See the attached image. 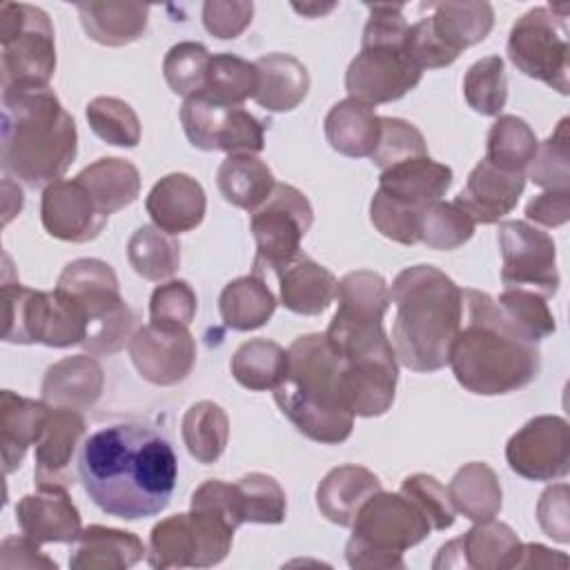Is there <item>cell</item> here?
<instances>
[{"mask_svg": "<svg viewBox=\"0 0 570 570\" xmlns=\"http://www.w3.org/2000/svg\"><path fill=\"white\" fill-rule=\"evenodd\" d=\"M89 499L125 521L160 514L174 494L178 461L169 441L142 423H114L91 432L78 456Z\"/></svg>", "mask_w": 570, "mask_h": 570, "instance_id": "cell-1", "label": "cell"}, {"mask_svg": "<svg viewBox=\"0 0 570 570\" xmlns=\"http://www.w3.org/2000/svg\"><path fill=\"white\" fill-rule=\"evenodd\" d=\"M463 307L468 321L448 354L459 385L481 396L510 394L530 385L541 370L539 343L517 332L485 292L463 289Z\"/></svg>", "mask_w": 570, "mask_h": 570, "instance_id": "cell-2", "label": "cell"}, {"mask_svg": "<svg viewBox=\"0 0 570 570\" xmlns=\"http://www.w3.org/2000/svg\"><path fill=\"white\" fill-rule=\"evenodd\" d=\"M76 151V120L49 87L2 89L0 163L4 176L29 187H47L60 180Z\"/></svg>", "mask_w": 570, "mask_h": 570, "instance_id": "cell-3", "label": "cell"}, {"mask_svg": "<svg viewBox=\"0 0 570 570\" xmlns=\"http://www.w3.org/2000/svg\"><path fill=\"white\" fill-rule=\"evenodd\" d=\"M390 303H394L390 343L399 365L414 372L445 367L463 321V289L432 265H412L396 274Z\"/></svg>", "mask_w": 570, "mask_h": 570, "instance_id": "cell-4", "label": "cell"}, {"mask_svg": "<svg viewBox=\"0 0 570 570\" xmlns=\"http://www.w3.org/2000/svg\"><path fill=\"white\" fill-rule=\"evenodd\" d=\"M341 358L325 334L298 336L287 347V376L274 390V401L307 439L336 445L350 439L354 414L338 390Z\"/></svg>", "mask_w": 570, "mask_h": 570, "instance_id": "cell-5", "label": "cell"}, {"mask_svg": "<svg viewBox=\"0 0 570 570\" xmlns=\"http://www.w3.org/2000/svg\"><path fill=\"white\" fill-rule=\"evenodd\" d=\"M370 18L363 29L361 51L345 71L350 98L367 105H383L403 98L423 76V69L405 51V7L367 4Z\"/></svg>", "mask_w": 570, "mask_h": 570, "instance_id": "cell-6", "label": "cell"}, {"mask_svg": "<svg viewBox=\"0 0 570 570\" xmlns=\"http://www.w3.org/2000/svg\"><path fill=\"white\" fill-rule=\"evenodd\" d=\"M350 528L345 559L356 570L405 568L403 552L432 532L430 521L407 497L383 490L358 508Z\"/></svg>", "mask_w": 570, "mask_h": 570, "instance_id": "cell-7", "label": "cell"}, {"mask_svg": "<svg viewBox=\"0 0 570 570\" xmlns=\"http://www.w3.org/2000/svg\"><path fill=\"white\" fill-rule=\"evenodd\" d=\"M450 185L452 169L430 156L396 163L379 176V189L370 200V220L385 238L416 245L423 209L441 200Z\"/></svg>", "mask_w": 570, "mask_h": 570, "instance_id": "cell-8", "label": "cell"}, {"mask_svg": "<svg viewBox=\"0 0 570 570\" xmlns=\"http://www.w3.org/2000/svg\"><path fill=\"white\" fill-rule=\"evenodd\" d=\"M69 298L87 323L82 347L89 354H114L134 336V314L122 301L116 272L100 258H76L65 265L53 287Z\"/></svg>", "mask_w": 570, "mask_h": 570, "instance_id": "cell-9", "label": "cell"}, {"mask_svg": "<svg viewBox=\"0 0 570 570\" xmlns=\"http://www.w3.org/2000/svg\"><path fill=\"white\" fill-rule=\"evenodd\" d=\"M56 71V42L49 16L33 4H0L2 89L49 87Z\"/></svg>", "mask_w": 570, "mask_h": 570, "instance_id": "cell-10", "label": "cell"}, {"mask_svg": "<svg viewBox=\"0 0 570 570\" xmlns=\"http://www.w3.org/2000/svg\"><path fill=\"white\" fill-rule=\"evenodd\" d=\"M430 9L432 13L410 24L405 33V51L423 71L452 65L494 27V9L488 2H434Z\"/></svg>", "mask_w": 570, "mask_h": 570, "instance_id": "cell-11", "label": "cell"}, {"mask_svg": "<svg viewBox=\"0 0 570 570\" xmlns=\"http://www.w3.org/2000/svg\"><path fill=\"white\" fill-rule=\"evenodd\" d=\"M568 4H548L525 11L510 29L508 58L528 78L541 80L559 94L570 87Z\"/></svg>", "mask_w": 570, "mask_h": 570, "instance_id": "cell-12", "label": "cell"}, {"mask_svg": "<svg viewBox=\"0 0 570 570\" xmlns=\"http://www.w3.org/2000/svg\"><path fill=\"white\" fill-rule=\"evenodd\" d=\"M314 223V209L303 191L276 183L269 198L252 212L249 229L256 240L254 274L276 272L301 254V240Z\"/></svg>", "mask_w": 570, "mask_h": 570, "instance_id": "cell-13", "label": "cell"}, {"mask_svg": "<svg viewBox=\"0 0 570 570\" xmlns=\"http://www.w3.org/2000/svg\"><path fill=\"white\" fill-rule=\"evenodd\" d=\"M180 122L187 140L203 151L258 154L265 147V125L243 107H227L198 94L185 98Z\"/></svg>", "mask_w": 570, "mask_h": 570, "instance_id": "cell-14", "label": "cell"}, {"mask_svg": "<svg viewBox=\"0 0 570 570\" xmlns=\"http://www.w3.org/2000/svg\"><path fill=\"white\" fill-rule=\"evenodd\" d=\"M501 281L505 287H525L543 298L559 289L557 247L550 234L528 220H503L499 225Z\"/></svg>", "mask_w": 570, "mask_h": 570, "instance_id": "cell-15", "label": "cell"}, {"mask_svg": "<svg viewBox=\"0 0 570 570\" xmlns=\"http://www.w3.org/2000/svg\"><path fill=\"white\" fill-rule=\"evenodd\" d=\"M187 514L196 539L194 568L218 566L229 554L234 532L243 523L236 483L220 479L200 483L191 494Z\"/></svg>", "mask_w": 570, "mask_h": 570, "instance_id": "cell-16", "label": "cell"}, {"mask_svg": "<svg viewBox=\"0 0 570 570\" xmlns=\"http://www.w3.org/2000/svg\"><path fill=\"white\" fill-rule=\"evenodd\" d=\"M512 472L528 481H559L570 470V428L563 416L541 414L519 428L505 445Z\"/></svg>", "mask_w": 570, "mask_h": 570, "instance_id": "cell-17", "label": "cell"}, {"mask_svg": "<svg viewBox=\"0 0 570 570\" xmlns=\"http://www.w3.org/2000/svg\"><path fill=\"white\" fill-rule=\"evenodd\" d=\"M338 358V390L347 410L354 416L385 414L394 403L399 379V361L392 343Z\"/></svg>", "mask_w": 570, "mask_h": 570, "instance_id": "cell-18", "label": "cell"}, {"mask_svg": "<svg viewBox=\"0 0 570 570\" xmlns=\"http://www.w3.org/2000/svg\"><path fill=\"white\" fill-rule=\"evenodd\" d=\"M129 356L145 381L176 385L194 370L196 343L187 327L147 323L129 338Z\"/></svg>", "mask_w": 570, "mask_h": 570, "instance_id": "cell-19", "label": "cell"}, {"mask_svg": "<svg viewBox=\"0 0 570 570\" xmlns=\"http://www.w3.org/2000/svg\"><path fill=\"white\" fill-rule=\"evenodd\" d=\"M107 218L78 178H60L42 191L40 220L45 232L58 240H94L105 229Z\"/></svg>", "mask_w": 570, "mask_h": 570, "instance_id": "cell-20", "label": "cell"}, {"mask_svg": "<svg viewBox=\"0 0 570 570\" xmlns=\"http://www.w3.org/2000/svg\"><path fill=\"white\" fill-rule=\"evenodd\" d=\"M523 543L517 532L501 521H479L463 537L441 546L432 568H476V570H508L517 568Z\"/></svg>", "mask_w": 570, "mask_h": 570, "instance_id": "cell-21", "label": "cell"}, {"mask_svg": "<svg viewBox=\"0 0 570 570\" xmlns=\"http://www.w3.org/2000/svg\"><path fill=\"white\" fill-rule=\"evenodd\" d=\"M16 521L36 543H73L82 530L80 512L62 485H38L33 494H24L16 505Z\"/></svg>", "mask_w": 570, "mask_h": 570, "instance_id": "cell-22", "label": "cell"}, {"mask_svg": "<svg viewBox=\"0 0 570 570\" xmlns=\"http://www.w3.org/2000/svg\"><path fill=\"white\" fill-rule=\"evenodd\" d=\"M56 330V296L53 292L31 289L2 281V341L31 345H51Z\"/></svg>", "mask_w": 570, "mask_h": 570, "instance_id": "cell-23", "label": "cell"}, {"mask_svg": "<svg viewBox=\"0 0 570 570\" xmlns=\"http://www.w3.org/2000/svg\"><path fill=\"white\" fill-rule=\"evenodd\" d=\"M525 187L523 171H503L485 158L470 171L465 187L459 191L454 203L481 225L499 223L508 216Z\"/></svg>", "mask_w": 570, "mask_h": 570, "instance_id": "cell-24", "label": "cell"}, {"mask_svg": "<svg viewBox=\"0 0 570 570\" xmlns=\"http://www.w3.org/2000/svg\"><path fill=\"white\" fill-rule=\"evenodd\" d=\"M145 209L154 225L171 236L198 227L207 212L203 185L189 174H167L147 194Z\"/></svg>", "mask_w": 570, "mask_h": 570, "instance_id": "cell-25", "label": "cell"}, {"mask_svg": "<svg viewBox=\"0 0 570 570\" xmlns=\"http://www.w3.org/2000/svg\"><path fill=\"white\" fill-rule=\"evenodd\" d=\"M85 419L78 410H51L40 439L36 441L33 476L38 485H69V463L76 454V445L85 434Z\"/></svg>", "mask_w": 570, "mask_h": 570, "instance_id": "cell-26", "label": "cell"}, {"mask_svg": "<svg viewBox=\"0 0 570 570\" xmlns=\"http://www.w3.org/2000/svg\"><path fill=\"white\" fill-rule=\"evenodd\" d=\"M274 274L278 276L281 305L294 314L316 316L336 298V276L305 254H298Z\"/></svg>", "mask_w": 570, "mask_h": 570, "instance_id": "cell-27", "label": "cell"}, {"mask_svg": "<svg viewBox=\"0 0 570 570\" xmlns=\"http://www.w3.org/2000/svg\"><path fill=\"white\" fill-rule=\"evenodd\" d=\"M105 385V374L100 363L89 354L67 356L53 363L42 379V401L51 407L87 410L91 407Z\"/></svg>", "mask_w": 570, "mask_h": 570, "instance_id": "cell-28", "label": "cell"}, {"mask_svg": "<svg viewBox=\"0 0 570 570\" xmlns=\"http://www.w3.org/2000/svg\"><path fill=\"white\" fill-rule=\"evenodd\" d=\"M47 401H33L11 390L0 394V445L4 474H11L22 465L29 445H36L40 432L51 414Z\"/></svg>", "mask_w": 570, "mask_h": 570, "instance_id": "cell-29", "label": "cell"}, {"mask_svg": "<svg viewBox=\"0 0 570 570\" xmlns=\"http://www.w3.org/2000/svg\"><path fill=\"white\" fill-rule=\"evenodd\" d=\"M145 543L127 530L89 525L71 543L69 566L73 570H127L145 557Z\"/></svg>", "mask_w": 570, "mask_h": 570, "instance_id": "cell-30", "label": "cell"}, {"mask_svg": "<svg viewBox=\"0 0 570 570\" xmlns=\"http://www.w3.org/2000/svg\"><path fill=\"white\" fill-rule=\"evenodd\" d=\"M379 490L381 481L372 470L347 463L323 476L316 488V505L327 521L350 528L358 508Z\"/></svg>", "mask_w": 570, "mask_h": 570, "instance_id": "cell-31", "label": "cell"}, {"mask_svg": "<svg viewBox=\"0 0 570 570\" xmlns=\"http://www.w3.org/2000/svg\"><path fill=\"white\" fill-rule=\"evenodd\" d=\"M85 33L105 47H125L142 38L149 20V4L89 0L76 4Z\"/></svg>", "mask_w": 570, "mask_h": 570, "instance_id": "cell-32", "label": "cell"}, {"mask_svg": "<svg viewBox=\"0 0 570 570\" xmlns=\"http://www.w3.org/2000/svg\"><path fill=\"white\" fill-rule=\"evenodd\" d=\"M325 138L334 151L347 158L372 156L381 138V116L374 105L363 100H338L325 116Z\"/></svg>", "mask_w": 570, "mask_h": 570, "instance_id": "cell-33", "label": "cell"}, {"mask_svg": "<svg viewBox=\"0 0 570 570\" xmlns=\"http://www.w3.org/2000/svg\"><path fill=\"white\" fill-rule=\"evenodd\" d=\"M258 67V89L254 100L267 111L296 109L309 89L307 67L289 53H267L254 60Z\"/></svg>", "mask_w": 570, "mask_h": 570, "instance_id": "cell-34", "label": "cell"}, {"mask_svg": "<svg viewBox=\"0 0 570 570\" xmlns=\"http://www.w3.org/2000/svg\"><path fill=\"white\" fill-rule=\"evenodd\" d=\"M338 307L330 323L338 325H379L390 305L385 278L370 269L345 274L336 285Z\"/></svg>", "mask_w": 570, "mask_h": 570, "instance_id": "cell-35", "label": "cell"}, {"mask_svg": "<svg viewBox=\"0 0 570 570\" xmlns=\"http://www.w3.org/2000/svg\"><path fill=\"white\" fill-rule=\"evenodd\" d=\"M216 183L227 203L249 214L269 198L276 185L272 169L256 154H227L218 165Z\"/></svg>", "mask_w": 570, "mask_h": 570, "instance_id": "cell-36", "label": "cell"}, {"mask_svg": "<svg viewBox=\"0 0 570 570\" xmlns=\"http://www.w3.org/2000/svg\"><path fill=\"white\" fill-rule=\"evenodd\" d=\"M448 497L454 512L479 523L494 519L501 512V483L497 472L481 461L465 463L448 483Z\"/></svg>", "mask_w": 570, "mask_h": 570, "instance_id": "cell-37", "label": "cell"}, {"mask_svg": "<svg viewBox=\"0 0 570 570\" xmlns=\"http://www.w3.org/2000/svg\"><path fill=\"white\" fill-rule=\"evenodd\" d=\"M276 309V296L258 274L229 281L218 296V312L227 327L252 332L263 327Z\"/></svg>", "mask_w": 570, "mask_h": 570, "instance_id": "cell-38", "label": "cell"}, {"mask_svg": "<svg viewBox=\"0 0 570 570\" xmlns=\"http://www.w3.org/2000/svg\"><path fill=\"white\" fill-rule=\"evenodd\" d=\"M76 178L87 187L100 212L107 216L131 205L140 194V174L136 165L116 156L94 160Z\"/></svg>", "mask_w": 570, "mask_h": 570, "instance_id": "cell-39", "label": "cell"}, {"mask_svg": "<svg viewBox=\"0 0 570 570\" xmlns=\"http://www.w3.org/2000/svg\"><path fill=\"white\" fill-rule=\"evenodd\" d=\"M232 376L252 392L276 390L287 376V350L267 338L245 341L229 361Z\"/></svg>", "mask_w": 570, "mask_h": 570, "instance_id": "cell-40", "label": "cell"}, {"mask_svg": "<svg viewBox=\"0 0 570 570\" xmlns=\"http://www.w3.org/2000/svg\"><path fill=\"white\" fill-rule=\"evenodd\" d=\"M183 441L198 463H216L229 441V419L214 401L194 403L183 416Z\"/></svg>", "mask_w": 570, "mask_h": 570, "instance_id": "cell-41", "label": "cell"}, {"mask_svg": "<svg viewBox=\"0 0 570 570\" xmlns=\"http://www.w3.org/2000/svg\"><path fill=\"white\" fill-rule=\"evenodd\" d=\"M539 140L532 127L512 114L499 116L488 131L485 160L503 171H523L530 167Z\"/></svg>", "mask_w": 570, "mask_h": 570, "instance_id": "cell-42", "label": "cell"}, {"mask_svg": "<svg viewBox=\"0 0 570 570\" xmlns=\"http://www.w3.org/2000/svg\"><path fill=\"white\" fill-rule=\"evenodd\" d=\"M127 258L138 276L160 283L174 276L178 269L180 245L171 234L158 229L156 225H142L127 243Z\"/></svg>", "mask_w": 570, "mask_h": 570, "instance_id": "cell-43", "label": "cell"}, {"mask_svg": "<svg viewBox=\"0 0 570 570\" xmlns=\"http://www.w3.org/2000/svg\"><path fill=\"white\" fill-rule=\"evenodd\" d=\"M258 89V67L234 53H216L209 60L203 96L218 105L240 107Z\"/></svg>", "mask_w": 570, "mask_h": 570, "instance_id": "cell-44", "label": "cell"}, {"mask_svg": "<svg viewBox=\"0 0 570 570\" xmlns=\"http://www.w3.org/2000/svg\"><path fill=\"white\" fill-rule=\"evenodd\" d=\"M196 539L189 514H171L151 528L147 546V563L158 570L194 568Z\"/></svg>", "mask_w": 570, "mask_h": 570, "instance_id": "cell-45", "label": "cell"}, {"mask_svg": "<svg viewBox=\"0 0 570 570\" xmlns=\"http://www.w3.org/2000/svg\"><path fill=\"white\" fill-rule=\"evenodd\" d=\"M497 305H499L501 314L508 318V323L517 332H521L525 338H530L532 343L543 341L546 336L554 334V330H557L554 314L548 307L546 298L532 289L505 287L499 294Z\"/></svg>", "mask_w": 570, "mask_h": 570, "instance_id": "cell-46", "label": "cell"}, {"mask_svg": "<svg viewBox=\"0 0 570 570\" xmlns=\"http://www.w3.org/2000/svg\"><path fill=\"white\" fill-rule=\"evenodd\" d=\"M476 223L452 200H434L423 209L419 225V243L430 249H456L474 234Z\"/></svg>", "mask_w": 570, "mask_h": 570, "instance_id": "cell-47", "label": "cell"}, {"mask_svg": "<svg viewBox=\"0 0 570 570\" xmlns=\"http://www.w3.org/2000/svg\"><path fill=\"white\" fill-rule=\"evenodd\" d=\"M243 523L276 525L285 521L287 499L281 483L263 472H249L236 481Z\"/></svg>", "mask_w": 570, "mask_h": 570, "instance_id": "cell-48", "label": "cell"}, {"mask_svg": "<svg viewBox=\"0 0 570 570\" xmlns=\"http://www.w3.org/2000/svg\"><path fill=\"white\" fill-rule=\"evenodd\" d=\"M465 102L481 116H499L508 100V80L501 56H485L468 67L463 78Z\"/></svg>", "mask_w": 570, "mask_h": 570, "instance_id": "cell-49", "label": "cell"}, {"mask_svg": "<svg viewBox=\"0 0 570 570\" xmlns=\"http://www.w3.org/2000/svg\"><path fill=\"white\" fill-rule=\"evenodd\" d=\"M85 114L91 131L107 145L136 147L140 142V120L129 102L114 96H98L87 105Z\"/></svg>", "mask_w": 570, "mask_h": 570, "instance_id": "cell-50", "label": "cell"}, {"mask_svg": "<svg viewBox=\"0 0 570 570\" xmlns=\"http://www.w3.org/2000/svg\"><path fill=\"white\" fill-rule=\"evenodd\" d=\"M212 53L205 45L194 40H183L174 45L163 60V73L169 89L183 98L203 94Z\"/></svg>", "mask_w": 570, "mask_h": 570, "instance_id": "cell-51", "label": "cell"}, {"mask_svg": "<svg viewBox=\"0 0 570 570\" xmlns=\"http://www.w3.org/2000/svg\"><path fill=\"white\" fill-rule=\"evenodd\" d=\"M528 178L543 189H570L568 118H561L557 129L543 142H539V149L528 167Z\"/></svg>", "mask_w": 570, "mask_h": 570, "instance_id": "cell-52", "label": "cell"}, {"mask_svg": "<svg viewBox=\"0 0 570 570\" xmlns=\"http://www.w3.org/2000/svg\"><path fill=\"white\" fill-rule=\"evenodd\" d=\"M428 156V145L423 134L403 118L381 116V138L372 151V163L383 171L407 158Z\"/></svg>", "mask_w": 570, "mask_h": 570, "instance_id": "cell-53", "label": "cell"}, {"mask_svg": "<svg viewBox=\"0 0 570 570\" xmlns=\"http://www.w3.org/2000/svg\"><path fill=\"white\" fill-rule=\"evenodd\" d=\"M196 292L187 281L171 278L158 285L149 298V323L189 327L196 316Z\"/></svg>", "mask_w": 570, "mask_h": 570, "instance_id": "cell-54", "label": "cell"}, {"mask_svg": "<svg viewBox=\"0 0 570 570\" xmlns=\"http://www.w3.org/2000/svg\"><path fill=\"white\" fill-rule=\"evenodd\" d=\"M407 497L430 521L432 530H448L454 523V508L450 503L448 490L432 476V474H412L405 476L399 490Z\"/></svg>", "mask_w": 570, "mask_h": 570, "instance_id": "cell-55", "label": "cell"}, {"mask_svg": "<svg viewBox=\"0 0 570 570\" xmlns=\"http://www.w3.org/2000/svg\"><path fill=\"white\" fill-rule=\"evenodd\" d=\"M254 4L247 0H209L203 4V24L205 29L220 38H238L252 22Z\"/></svg>", "mask_w": 570, "mask_h": 570, "instance_id": "cell-56", "label": "cell"}, {"mask_svg": "<svg viewBox=\"0 0 570 570\" xmlns=\"http://www.w3.org/2000/svg\"><path fill=\"white\" fill-rule=\"evenodd\" d=\"M537 519L541 530L559 543L570 541V519H568V485L554 483L543 490L537 503Z\"/></svg>", "mask_w": 570, "mask_h": 570, "instance_id": "cell-57", "label": "cell"}, {"mask_svg": "<svg viewBox=\"0 0 570 570\" xmlns=\"http://www.w3.org/2000/svg\"><path fill=\"white\" fill-rule=\"evenodd\" d=\"M0 568H4V570H9V568H49V570H58V563L53 559H49L40 550V543H36L31 537L18 534V537L2 539Z\"/></svg>", "mask_w": 570, "mask_h": 570, "instance_id": "cell-58", "label": "cell"}, {"mask_svg": "<svg viewBox=\"0 0 570 570\" xmlns=\"http://www.w3.org/2000/svg\"><path fill=\"white\" fill-rule=\"evenodd\" d=\"M525 218L543 227L566 225L570 218V189H546L525 205Z\"/></svg>", "mask_w": 570, "mask_h": 570, "instance_id": "cell-59", "label": "cell"}, {"mask_svg": "<svg viewBox=\"0 0 570 570\" xmlns=\"http://www.w3.org/2000/svg\"><path fill=\"white\" fill-rule=\"evenodd\" d=\"M566 566H568V557L563 552L546 548L541 543H523L517 568H566Z\"/></svg>", "mask_w": 570, "mask_h": 570, "instance_id": "cell-60", "label": "cell"}, {"mask_svg": "<svg viewBox=\"0 0 570 570\" xmlns=\"http://www.w3.org/2000/svg\"><path fill=\"white\" fill-rule=\"evenodd\" d=\"M298 13H303V16H309V18H318V16H325V13H330L336 4L334 2H327V4H318V2H309V4H298V2H294L292 4Z\"/></svg>", "mask_w": 570, "mask_h": 570, "instance_id": "cell-61", "label": "cell"}]
</instances>
